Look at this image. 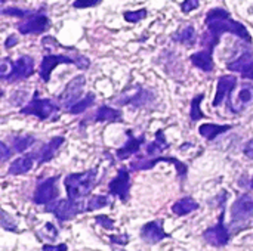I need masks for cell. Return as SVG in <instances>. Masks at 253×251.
<instances>
[{
	"mask_svg": "<svg viewBox=\"0 0 253 251\" xmlns=\"http://www.w3.org/2000/svg\"><path fill=\"white\" fill-rule=\"evenodd\" d=\"M206 25H208V33L205 34L202 43L206 46L208 50L213 52V49L219 43V38L224 33H231L243 38L245 41L252 43V37L248 28L243 24L234 21L225 9H221V7L211 9L206 15Z\"/></svg>",
	"mask_w": 253,
	"mask_h": 251,
	"instance_id": "cell-1",
	"label": "cell"
},
{
	"mask_svg": "<svg viewBox=\"0 0 253 251\" xmlns=\"http://www.w3.org/2000/svg\"><path fill=\"white\" fill-rule=\"evenodd\" d=\"M96 169H89L83 173L68 175L64 180L68 198L77 201L83 197H87L96 183Z\"/></svg>",
	"mask_w": 253,
	"mask_h": 251,
	"instance_id": "cell-2",
	"label": "cell"
},
{
	"mask_svg": "<svg viewBox=\"0 0 253 251\" xmlns=\"http://www.w3.org/2000/svg\"><path fill=\"white\" fill-rule=\"evenodd\" d=\"M61 64H74L80 70H86L90 65L89 59L86 56H82V55H79L77 58H70L67 55H50L49 53V55L43 56V59H42L40 70H39L40 78L44 83H47L50 80V74L55 70V67L56 65H61Z\"/></svg>",
	"mask_w": 253,
	"mask_h": 251,
	"instance_id": "cell-3",
	"label": "cell"
},
{
	"mask_svg": "<svg viewBox=\"0 0 253 251\" xmlns=\"http://www.w3.org/2000/svg\"><path fill=\"white\" fill-rule=\"evenodd\" d=\"M58 109H59V107L52 99H40L39 93L36 92L31 102L28 105L22 107V109L19 112L25 114V115H36L40 120H49Z\"/></svg>",
	"mask_w": 253,
	"mask_h": 251,
	"instance_id": "cell-4",
	"label": "cell"
},
{
	"mask_svg": "<svg viewBox=\"0 0 253 251\" xmlns=\"http://www.w3.org/2000/svg\"><path fill=\"white\" fill-rule=\"evenodd\" d=\"M253 104V84L243 83L237 90H233L227 99V105L233 112H242Z\"/></svg>",
	"mask_w": 253,
	"mask_h": 251,
	"instance_id": "cell-5",
	"label": "cell"
},
{
	"mask_svg": "<svg viewBox=\"0 0 253 251\" xmlns=\"http://www.w3.org/2000/svg\"><path fill=\"white\" fill-rule=\"evenodd\" d=\"M84 84H86V78H84L83 74H80V75L74 77L71 81H68L65 89L62 90V93L58 96V101L61 102V105L68 109L71 105L79 102L82 99V93H83Z\"/></svg>",
	"mask_w": 253,
	"mask_h": 251,
	"instance_id": "cell-6",
	"label": "cell"
},
{
	"mask_svg": "<svg viewBox=\"0 0 253 251\" xmlns=\"http://www.w3.org/2000/svg\"><path fill=\"white\" fill-rule=\"evenodd\" d=\"M46 212L53 213L58 220L65 222V220H70L74 216H77L80 212H83V209L79 206L77 201L67 198V200H58V201L49 203L46 206Z\"/></svg>",
	"mask_w": 253,
	"mask_h": 251,
	"instance_id": "cell-7",
	"label": "cell"
},
{
	"mask_svg": "<svg viewBox=\"0 0 253 251\" xmlns=\"http://www.w3.org/2000/svg\"><path fill=\"white\" fill-rule=\"evenodd\" d=\"M34 72V59L28 55L19 56L15 62H12L9 74L3 78L6 81H18L28 78Z\"/></svg>",
	"mask_w": 253,
	"mask_h": 251,
	"instance_id": "cell-8",
	"label": "cell"
},
{
	"mask_svg": "<svg viewBox=\"0 0 253 251\" xmlns=\"http://www.w3.org/2000/svg\"><path fill=\"white\" fill-rule=\"evenodd\" d=\"M224 216H225V210L222 209V213L219 215V220L215 226L206 229L203 232V238L211 244V246H215V247H224L228 244V240H230V234H228V229L225 228L224 225Z\"/></svg>",
	"mask_w": 253,
	"mask_h": 251,
	"instance_id": "cell-9",
	"label": "cell"
},
{
	"mask_svg": "<svg viewBox=\"0 0 253 251\" xmlns=\"http://www.w3.org/2000/svg\"><path fill=\"white\" fill-rule=\"evenodd\" d=\"M50 25V21L43 13H33L18 24V31L21 34H42Z\"/></svg>",
	"mask_w": 253,
	"mask_h": 251,
	"instance_id": "cell-10",
	"label": "cell"
},
{
	"mask_svg": "<svg viewBox=\"0 0 253 251\" xmlns=\"http://www.w3.org/2000/svg\"><path fill=\"white\" fill-rule=\"evenodd\" d=\"M56 182H58V176L49 178L46 180H43L42 183H39L36 192H34V203L36 204H49L52 203L56 197H58V188H56Z\"/></svg>",
	"mask_w": 253,
	"mask_h": 251,
	"instance_id": "cell-11",
	"label": "cell"
},
{
	"mask_svg": "<svg viewBox=\"0 0 253 251\" xmlns=\"http://www.w3.org/2000/svg\"><path fill=\"white\" fill-rule=\"evenodd\" d=\"M253 217V198L249 194H243L231 207V219L236 222H246Z\"/></svg>",
	"mask_w": 253,
	"mask_h": 251,
	"instance_id": "cell-12",
	"label": "cell"
},
{
	"mask_svg": "<svg viewBox=\"0 0 253 251\" xmlns=\"http://www.w3.org/2000/svg\"><path fill=\"white\" fill-rule=\"evenodd\" d=\"M160 161H168V163L175 164L178 173L182 178L187 175V166L182 161H179L178 158H173V157H157V158H151V160H141V158H138L133 163H130V170H150V169H153Z\"/></svg>",
	"mask_w": 253,
	"mask_h": 251,
	"instance_id": "cell-13",
	"label": "cell"
},
{
	"mask_svg": "<svg viewBox=\"0 0 253 251\" xmlns=\"http://www.w3.org/2000/svg\"><path fill=\"white\" fill-rule=\"evenodd\" d=\"M129 188H130V176L127 169L122 167L117 173V176L108 183V191L111 195H117L123 201L127 200L129 195Z\"/></svg>",
	"mask_w": 253,
	"mask_h": 251,
	"instance_id": "cell-14",
	"label": "cell"
},
{
	"mask_svg": "<svg viewBox=\"0 0 253 251\" xmlns=\"http://www.w3.org/2000/svg\"><path fill=\"white\" fill-rule=\"evenodd\" d=\"M170 235L163 231V222L154 220L148 222L141 228V238L148 244H157L165 238H169Z\"/></svg>",
	"mask_w": 253,
	"mask_h": 251,
	"instance_id": "cell-15",
	"label": "cell"
},
{
	"mask_svg": "<svg viewBox=\"0 0 253 251\" xmlns=\"http://www.w3.org/2000/svg\"><path fill=\"white\" fill-rule=\"evenodd\" d=\"M153 101H154V95L150 90L144 87H136L135 93H132L127 98L117 99L116 102L119 105H130L133 108H144V107H148Z\"/></svg>",
	"mask_w": 253,
	"mask_h": 251,
	"instance_id": "cell-16",
	"label": "cell"
},
{
	"mask_svg": "<svg viewBox=\"0 0 253 251\" xmlns=\"http://www.w3.org/2000/svg\"><path fill=\"white\" fill-rule=\"evenodd\" d=\"M236 86H237V77H234V75H222V77H219L216 95H215V99H213L212 105L219 107L224 101H227L228 96L231 95V92L236 89Z\"/></svg>",
	"mask_w": 253,
	"mask_h": 251,
	"instance_id": "cell-17",
	"label": "cell"
},
{
	"mask_svg": "<svg viewBox=\"0 0 253 251\" xmlns=\"http://www.w3.org/2000/svg\"><path fill=\"white\" fill-rule=\"evenodd\" d=\"M64 136H55V138H52L47 143H44L42 148H40V151H37V152H34V154H31L34 158H37L39 160V164H43V163H47V161H50L53 157H55V154H56V151L61 148V145L64 143Z\"/></svg>",
	"mask_w": 253,
	"mask_h": 251,
	"instance_id": "cell-18",
	"label": "cell"
},
{
	"mask_svg": "<svg viewBox=\"0 0 253 251\" xmlns=\"http://www.w3.org/2000/svg\"><path fill=\"white\" fill-rule=\"evenodd\" d=\"M126 136H127L126 143L120 149H117V158L119 160H126L130 155L136 154L139 151L141 145L145 142V136L144 135L139 136V138H135V135H133L132 130H126Z\"/></svg>",
	"mask_w": 253,
	"mask_h": 251,
	"instance_id": "cell-19",
	"label": "cell"
},
{
	"mask_svg": "<svg viewBox=\"0 0 253 251\" xmlns=\"http://www.w3.org/2000/svg\"><path fill=\"white\" fill-rule=\"evenodd\" d=\"M212 53H213L212 50L205 49V50H200V52L193 53V55L190 56V61L193 62V65H194V67L200 68L202 71L211 72V71H213V67H215V64H213V58H212Z\"/></svg>",
	"mask_w": 253,
	"mask_h": 251,
	"instance_id": "cell-20",
	"label": "cell"
},
{
	"mask_svg": "<svg viewBox=\"0 0 253 251\" xmlns=\"http://www.w3.org/2000/svg\"><path fill=\"white\" fill-rule=\"evenodd\" d=\"M95 121L98 123H116V121H122L123 120V114L120 109H114L111 107H107V105H102L98 108V111L95 112L93 115Z\"/></svg>",
	"mask_w": 253,
	"mask_h": 251,
	"instance_id": "cell-21",
	"label": "cell"
},
{
	"mask_svg": "<svg viewBox=\"0 0 253 251\" xmlns=\"http://www.w3.org/2000/svg\"><path fill=\"white\" fill-rule=\"evenodd\" d=\"M33 164H34V157H33L31 154L24 155V157H19V158H16V160L10 164V167H9V175L18 176V175L28 173V172L33 169Z\"/></svg>",
	"mask_w": 253,
	"mask_h": 251,
	"instance_id": "cell-22",
	"label": "cell"
},
{
	"mask_svg": "<svg viewBox=\"0 0 253 251\" xmlns=\"http://www.w3.org/2000/svg\"><path fill=\"white\" fill-rule=\"evenodd\" d=\"M228 130H231V126L230 124H225V126H221V124H212V123H205L199 127V133L206 138L208 141H213L216 136L222 135V133H227Z\"/></svg>",
	"mask_w": 253,
	"mask_h": 251,
	"instance_id": "cell-23",
	"label": "cell"
},
{
	"mask_svg": "<svg viewBox=\"0 0 253 251\" xmlns=\"http://www.w3.org/2000/svg\"><path fill=\"white\" fill-rule=\"evenodd\" d=\"M197 209H199V203L194 201L191 197L181 198V200H178V201L172 206V212H173V215H176V216L190 215V213L196 212Z\"/></svg>",
	"mask_w": 253,
	"mask_h": 251,
	"instance_id": "cell-24",
	"label": "cell"
},
{
	"mask_svg": "<svg viewBox=\"0 0 253 251\" xmlns=\"http://www.w3.org/2000/svg\"><path fill=\"white\" fill-rule=\"evenodd\" d=\"M172 38L185 46H193L196 43V30L193 25H187L172 36Z\"/></svg>",
	"mask_w": 253,
	"mask_h": 251,
	"instance_id": "cell-25",
	"label": "cell"
},
{
	"mask_svg": "<svg viewBox=\"0 0 253 251\" xmlns=\"http://www.w3.org/2000/svg\"><path fill=\"white\" fill-rule=\"evenodd\" d=\"M169 148V142L166 141L165 135L162 130H159L156 133V141H153L150 145H147V154L148 155H157L163 151H166Z\"/></svg>",
	"mask_w": 253,
	"mask_h": 251,
	"instance_id": "cell-26",
	"label": "cell"
},
{
	"mask_svg": "<svg viewBox=\"0 0 253 251\" xmlns=\"http://www.w3.org/2000/svg\"><path fill=\"white\" fill-rule=\"evenodd\" d=\"M95 98H96V96H95L93 93H87V95H86L84 98H82L79 102H76L74 105H71L67 111H68L70 114H74V115H76V114H82L83 111H86L87 108H90V107L95 104Z\"/></svg>",
	"mask_w": 253,
	"mask_h": 251,
	"instance_id": "cell-27",
	"label": "cell"
},
{
	"mask_svg": "<svg viewBox=\"0 0 253 251\" xmlns=\"http://www.w3.org/2000/svg\"><path fill=\"white\" fill-rule=\"evenodd\" d=\"M252 61V52H245L240 58H237L236 61L230 62V64L227 65V68H228L230 71H233V72H243V71L246 70V67H248Z\"/></svg>",
	"mask_w": 253,
	"mask_h": 251,
	"instance_id": "cell-28",
	"label": "cell"
},
{
	"mask_svg": "<svg viewBox=\"0 0 253 251\" xmlns=\"http://www.w3.org/2000/svg\"><path fill=\"white\" fill-rule=\"evenodd\" d=\"M34 142H36V139L31 135H19L12 139V146H13L15 152H24L30 146H33Z\"/></svg>",
	"mask_w": 253,
	"mask_h": 251,
	"instance_id": "cell-29",
	"label": "cell"
},
{
	"mask_svg": "<svg viewBox=\"0 0 253 251\" xmlns=\"http://www.w3.org/2000/svg\"><path fill=\"white\" fill-rule=\"evenodd\" d=\"M203 99H205V93H200V95H197L191 101V109H190V118H191V121H197V120L206 118V114L200 109V104L203 102Z\"/></svg>",
	"mask_w": 253,
	"mask_h": 251,
	"instance_id": "cell-30",
	"label": "cell"
},
{
	"mask_svg": "<svg viewBox=\"0 0 253 251\" xmlns=\"http://www.w3.org/2000/svg\"><path fill=\"white\" fill-rule=\"evenodd\" d=\"M110 204H111L110 197H107V195H95V197H92V198L87 201L86 212L99 210V209H104V207H107V206H110Z\"/></svg>",
	"mask_w": 253,
	"mask_h": 251,
	"instance_id": "cell-31",
	"label": "cell"
},
{
	"mask_svg": "<svg viewBox=\"0 0 253 251\" xmlns=\"http://www.w3.org/2000/svg\"><path fill=\"white\" fill-rule=\"evenodd\" d=\"M123 16H125V19L127 21V22H139L141 19H144L145 16H147V10L145 9H139V10H127V12H125L123 13Z\"/></svg>",
	"mask_w": 253,
	"mask_h": 251,
	"instance_id": "cell-32",
	"label": "cell"
},
{
	"mask_svg": "<svg viewBox=\"0 0 253 251\" xmlns=\"http://www.w3.org/2000/svg\"><path fill=\"white\" fill-rule=\"evenodd\" d=\"M3 15H12V16H21V18H27L30 15H33L31 10H22V9H16V7H9V9H3Z\"/></svg>",
	"mask_w": 253,
	"mask_h": 251,
	"instance_id": "cell-33",
	"label": "cell"
},
{
	"mask_svg": "<svg viewBox=\"0 0 253 251\" xmlns=\"http://www.w3.org/2000/svg\"><path fill=\"white\" fill-rule=\"evenodd\" d=\"M102 0H74L73 6L76 9H87V7H93L98 6Z\"/></svg>",
	"mask_w": 253,
	"mask_h": 251,
	"instance_id": "cell-34",
	"label": "cell"
},
{
	"mask_svg": "<svg viewBox=\"0 0 253 251\" xmlns=\"http://www.w3.org/2000/svg\"><path fill=\"white\" fill-rule=\"evenodd\" d=\"M200 1L202 0H184L182 4H181V9H182L184 13H190V12L196 10L200 6Z\"/></svg>",
	"mask_w": 253,
	"mask_h": 251,
	"instance_id": "cell-35",
	"label": "cell"
},
{
	"mask_svg": "<svg viewBox=\"0 0 253 251\" xmlns=\"http://www.w3.org/2000/svg\"><path fill=\"white\" fill-rule=\"evenodd\" d=\"M95 222H96L98 225H101L102 228H105V229H113V228H114V220L110 219L108 216H104V215L96 216V217H95Z\"/></svg>",
	"mask_w": 253,
	"mask_h": 251,
	"instance_id": "cell-36",
	"label": "cell"
},
{
	"mask_svg": "<svg viewBox=\"0 0 253 251\" xmlns=\"http://www.w3.org/2000/svg\"><path fill=\"white\" fill-rule=\"evenodd\" d=\"M9 220V215L6 213V212H3V216H1V226L4 228V229H7V231H16V225H15V222L10 219V222H7Z\"/></svg>",
	"mask_w": 253,
	"mask_h": 251,
	"instance_id": "cell-37",
	"label": "cell"
},
{
	"mask_svg": "<svg viewBox=\"0 0 253 251\" xmlns=\"http://www.w3.org/2000/svg\"><path fill=\"white\" fill-rule=\"evenodd\" d=\"M110 241L114 243V244H120V246H126L129 243V237L125 234V235H111L110 237Z\"/></svg>",
	"mask_w": 253,
	"mask_h": 251,
	"instance_id": "cell-38",
	"label": "cell"
},
{
	"mask_svg": "<svg viewBox=\"0 0 253 251\" xmlns=\"http://www.w3.org/2000/svg\"><path fill=\"white\" fill-rule=\"evenodd\" d=\"M44 232L47 234V237H49L50 241H53L56 238V235H58V231L55 229V226L52 223H46L44 225Z\"/></svg>",
	"mask_w": 253,
	"mask_h": 251,
	"instance_id": "cell-39",
	"label": "cell"
},
{
	"mask_svg": "<svg viewBox=\"0 0 253 251\" xmlns=\"http://www.w3.org/2000/svg\"><path fill=\"white\" fill-rule=\"evenodd\" d=\"M0 149H1V161H6L10 155H12V148L9 149L7 145L4 142L0 143Z\"/></svg>",
	"mask_w": 253,
	"mask_h": 251,
	"instance_id": "cell-40",
	"label": "cell"
},
{
	"mask_svg": "<svg viewBox=\"0 0 253 251\" xmlns=\"http://www.w3.org/2000/svg\"><path fill=\"white\" fill-rule=\"evenodd\" d=\"M242 75H243V78H246V80H253V61L246 67V70L242 72Z\"/></svg>",
	"mask_w": 253,
	"mask_h": 251,
	"instance_id": "cell-41",
	"label": "cell"
},
{
	"mask_svg": "<svg viewBox=\"0 0 253 251\" xmlns=\"http://www.w3.org/2000/svg\"><path fill=\"white\" fill-rule=\"evenodd\" d=\"M245 155L249 157L251 160H253V139H251L246 145H245V149H243Z\"/></svg>",
	"mask_w": 253,
	"mask_h": 251,
	"instance_id": "cell-42",
	"label": "cell"
},
{
	"mask_svg": "<svg viewBox=\"0 0 253 251\" xmlns=\"http://www.w3.org/2000/svg\"><path fill=\"white\" fill-rule=\"evenodd\" d=\"M67 246L65 244H59L56 247H52V246H44L43 247V251H67Z\"/></svg>",
	"mask_w": 253,
	"mask_h": 251,
	"instance_id": "cell-43",
	"label": "cell"
},
{
	"mask_svg": "<svg viewBox=\"0 0 253 251\" xmlns=\"http://www.w3.org/2000/svg\"><path fill=\"white\" fill-rule=\"evenodd\" d=\"M16 41H18V40H16V37H15V36H10V37H7V40H6V44H4V46H6V47L15 46V44H16Z\"/></svg>",
	"mask_w": 253,
	"mask_h": 251,
	"instance_id": "cell-44",
	"label": "cell"
},
{
	"mask_svg": "<svg viewBox=\"0 0 253 251\" xmlns=\"http://www.w3.org/2000/svg\"><path fill=\"white\" fill-rule=\"evenodd\" d=\"M251 188L253 189V178H252V180H251Z\"/></svg>",
	"mask_w": 253,
	"mask_h": 251,
	"instance_id": "cell-45",
	"label": "cell"
},
{
	"mask_svg": "<svg viewBox=\"0 0 253 251\" xmlns=\"http://www.w3.org/2000/svg\"><path fill=\"white\" fill-rule=\"evenodd\" d=\"M120 251H125V250H120Z\"/></svg>",
	"mask_w": 253,
	"mask_h": 251,
	"instance_id": "cell-46",
	"label": "cell"
}]
</instances>
